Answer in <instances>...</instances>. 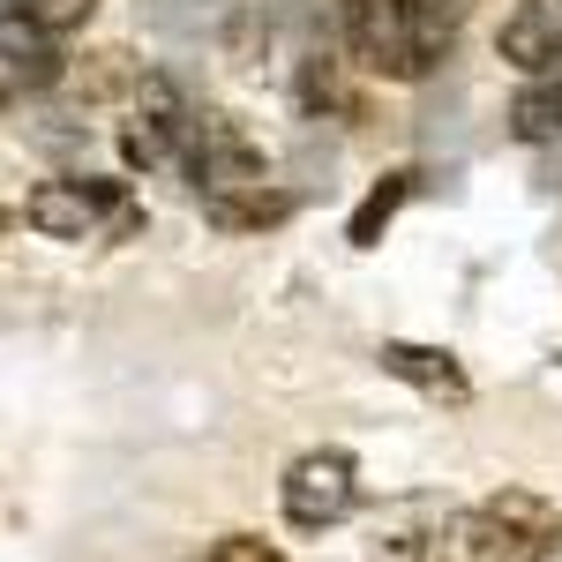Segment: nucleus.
I'll return each mask as SVG.
<instances>
[{
  "label": "nucleus",
  "instance_id": "17",
  "mask_svg": "<svg viewBox=\"0 0 562 562\" xmlns=\"http://www.w3.org/2000/svg\"><path fill=\"white\" fill-rule=\"evenodd\" d=\"M442 8H458V15H465V8H473V0H442Z\"/></svg>",
  "mask_w": 562,
  "mask_h": 562
},
{
  "label": "nucleus",
  "instance_id": "13",
  "mask_svg": "<svg viewBox=\"0 0 562 562\" xmlns=\"http://www.w3.org/2000/svg\"><path fill=\"white\" fill-rule=\"evenodd\" d=\"M413 180H420V173H383V188H368V203H360V211H352V225H346L352 248H375V240H383L390 217L413 203Z\"/></svg>",
  "mask_w": 562,
  "mask_h": 562
},
{
  "label": "nucleus",
  "instance_id": "10",
  "mask_svg": "<svg viewBox=\"0 0 562 562\" xmlns=\"http://www.w3.org/2000/svg\"><path fill=\"white\" fill-rule=\"evenodd\" d=\"M503 128H510V143H525V150L555 143L562 135V60L540 68V76H525L518 98H510V113H503Z\"/></svg>",
  "mask_w": 562,
  "mask_h": 562
},
{
  "label": "nucleus",
  "instance_id": "11",
  "mask_svg": "<svg viewBox=\"0 0 562 562\" xmlns=\"http://www.w3.org/2000/svg\"><path fill=\"white\" fill-rule=\"evenodd\" d=\"M0 68L31 76V83H53L60 76V38L45 23H31L23 8H0Z\"/></svg>",
  "mask_w": 562,
  "mask_h": 562
},
{
  "label": "nucleus",
  "instance_id": "5",
  "mask_svg": "<svg viewBox=\"0 0 562 562\" xmlns=\"http://www.w3.org/2000/svg\"><path fill=\"white\" fill-rule=\"evenodd\" d=\"M278 510L293 532H338L360 510V465L352 450H301L278 480Z\"/></svg>",
  "mask_w": 562,
  "mask_h": 562
},
{
  "label": "nucleus",
  "instance_id": "9",
  "mask_svg": "<svg viewBox=\"0 0 562 562\" xmlns=\"http://www.w3.org/2000/svg\"><path fill=\"white\" fill-rule=\"evenodd\" d=\"M495 53L518 68V76H540L562 60V0H518L495 31Z\"/></svg>",
  "mask_w": 562,
  "mask_h": 562
},
{
  "label": "nucleus",
  "instance_id": "3",
  "mask_svg": "<svg viewBox=\"0 0 562 562\" xmlns=\"http://www.w3.org/2000/svg\"><path fill=\"white\" fill-rule=\"evenodd\" d=\"M23 225L38 240H60V248H83V240H105V233H128L135 203L121 180H90V173H53L23 195Z\"/></svg>",
  "mask_w": 562,
  "mask_h": 562
},
{
  "label": "nucleus",
  "instance_id": "4",
  "mask_svg": "<svg viewBox=\"0 0 562 562\" xmlns=\"http://www.w3.org/2000/svg\"><path fill=\"white\" fill-rule=\"evenodd\" d=\"M188 128H195L188 90H180L173 76H135L128 121H121V166H128V173H166V166H180Z\"/></svg>",
  "mask_w": 562,
  "mask_h": 562
},
{
  "label": "nucleus",
  "instance_id": "16",
  "mask_svg": "<svg viewBox=\"0 0 562 562\" xmlns=\"http://www.w3.org/2000/svg\"><path fill=\"white\" fill-rule=\"evenodd\" d=\"M15 217H23V211H0V233H8V225H15Z\"/></svg>",
  "mask_w": 562,
  "mask_h": 562
},
{
  "label": "nucleus",
  "instance_id": "2",
  "mask_svg": "<svg viewBox=\"0 0 562 562\" xmlns=\"http://www.w3.org/2000/svg\"><path fill=\"white\" fill-rule=\"evenodd\" d=\"M458 555L465 562H555L562 510L532 487H495L458 510Z\"/></svg>",
  "mask_w": 562,
  "mask_h": 562
},
{
  "label": "nucleus",
  "instance_id": "1",
  "mask_svg": "<svg viewBox=\"0 0 562 562\" xmlns=\"http://www.w3.org/2000/svg\"><path fill=\"white\" fill-rule=\"evenodd\" d=\"M465 31L458 8L442 0H352L346 8V53L360 76H383V83H420L450 60V45Z\"/></svg>",
  "mask_w": 562,
  "mask_h": 562
},
{
  "label": "nucleus",
  "instance_id": "15",
  "mask_svg": "<svg viewBox=\"0 0 562 562\" xmlns=\"http://www.w3.org/2000/svg\"><path fill=\"white\" fill-rule=\"evenodd\" d=\"M203 562H285V548L262 540V532H225V540H211V555H203Z\"/></svg>",
  "mask_w": 562,
  "mask_h": 562
},
{
  "label": "nucleus",
  "instance_id": "12",
  "mask_svg": "<svg viewBox=\"0 0 562 562\" xmlns=\"http://www.w3.org/2000/svg\"><path fill=\"white\" fill-rule=\"evenodd\" d=\"M203 217H211L217 233H262V225H285L293 217V195L285 188H248V195H225V203H203Z\"/></svg>",
  "mask_w": 562,
  "mask_h": 562
},
{
  "label": "nucleus",
  "instance_id": "6",
  "mask_svg": "<svg viewBox=\"0 0 562 562\" xmlns=\"http://www.w3.org/2000/svg\"><path fill=\"white\" fill-rule=\"evenodd\" d=\"M180 166H188V180H195V195L203 203H225V195H248V188H262V150L256 135L240 128L233 113H195V128H188V150H180Z\"/></svg>",
  "mask_w": 562,
  "mask_h": 562
},
{
  "label": "nucleus",
  "instance_id": "7",
  "mask_svg": "<svg viewBox=\"0 0 562 562\" xmlns=\"http://www.w3.org/2000/svg\"><path fill=\"white\" fill-rule=\"evenodd\" d=\"M375 562H442L458 555V510L435 503V495H405L375 518V540H368Z\"/></svg>",
  "mask_w": 562,
  "mask_h": 562
},
{
  "label": "nucleus",
  "instance_id": "14",
  "mask_svg": "<svg viewBox=\"0 0 562 562\" xmlns=\"http://www.w3.org/2000/svg\"><path fill=\"white\" fill-rule=\"evenodd\" d=\"M31 23H45L53 38H68V31H83L90 15H98V0H15Z\"/></svg>",
  "mask_w": 562,
  "mask_h": 562
},
{
  "label": "nucleus",
  "instance_id": "8",
  "mask_svg": "<svg viewBox=\"0 0 562 562\" xmlns=\"http://www.w3.org/2000/svg\"><path fill=\"white\" fill-rule=\"evenodd\" d=\"M375 360H383V375L413 383L420 397H435V405H473V375L458 368V352L413 346V338H383V346H375Z\"/></svg>",
  "mask_w": 562,
  "mask_h": 562
}]
</instances>
